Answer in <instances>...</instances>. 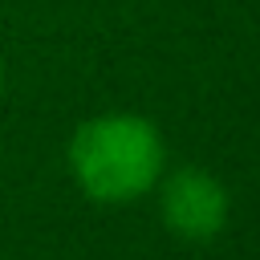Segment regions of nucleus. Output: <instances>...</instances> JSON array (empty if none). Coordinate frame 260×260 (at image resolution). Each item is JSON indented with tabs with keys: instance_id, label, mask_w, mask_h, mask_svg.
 <instances>
[{
	"instance_id": "1",
	"label": "nucleus",
	"mask_w": 260,
	"mask_h": 260,
	"mask_svg": "<svg viewBox=\"0 0 260 260\" xmlns=\"http://www.w3.org/2000/svg\"><path fill=\"white\" fill-rule=\"evenodd\" d=\"M65 158L81 195L93 203H130L158 187L167 146L142 114H98L73 130Z\"/></svg>"
},
{
	"instance_id": "2",
	"label": "nucleus",
	"mask_w": 260,
	"mask_h": 260,
	"mask_svg": "<svg viewBox=\"0 0 260 260\" xmlns=\"http://www.w3.org/2000/svg\"><path fill=\"white\" fill-rule=\"evenodd\" d=\"M158 215L162 223L191 244H203L223 232L228 223V191L223 183L203 167H183L167 179H158Z\"/></svg>"
},
{
	"instance_id": "3",
	"label": "nucleus",
	"mask_w": 260,
	"mask_h": 260,
	"mask_svg": "<svg viewBox=\"0 0 260 260\" xmlns=\"http://www.w3.org/2000/svg\"><path fill=\"white\" fill-rule=\"evenodd\" d=\"M0 93H4V61H0Z\"/></svg>"
}]
</instances>
